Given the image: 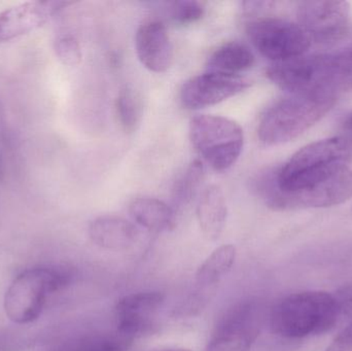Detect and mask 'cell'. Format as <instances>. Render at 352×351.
Segmentation results:
<instances>
[{
	"label": "cell",
	"mask_w": 352,
	"mask_h": 351,
	"mask_svg": "<svg viewBox=\"0 0 352 351\" xmlns=\"http://www.w3.org/2000/svg\"><path fill=\"white\" fill-rule=\"evenodd\" d=\"M349 163H334L278 181L275 170H265L252 179V189L276 212L326 208L352 198V169Z\"/></svg>",
	"instance_id": "1"
},
{
	"label": "cell",
	"mask_w": 352,
	"mask_h": 351,
	"mask_svg": "<svg viewBox=\"0 0 352 351\" xmlns=\"http://www.w3.org/2000/svg\"><path fill=\"white\" fill-rule=\"evenodd\" d=\"M341 317L334 295L320 291L295 293L279 301L270 315L273 333L302 339L330 331Z\"/></svg>",
	"instance_id": "2"
},
{
	"label": "cell",
	"mask_w": 352,
	"mask_h": 351,
	"mask_svg": "<svg viewBox=\"0 0 352 351\" xmlns=\"http://www.w3.org/2000/svg\"><path fill=\"white\" fill-rule=\"evenodd\" d=\"M336 101L333 94L291 95L276 101L261 117V142L276 146L296 139L322 120Z\"/></svg>",
	"instance_id": "3"
},
{
	"label": "cell",
	"mask_w": 352,
	"mask_h": 351,
	"mask_svg": "<svg viewBox=\"0 0 352 351\" xmlns=\"http://www.w3.org/2000/svg\"><path fill=\"white\" fill-rule=\"evenodd\" d=\"M69 272L59 268L38 267L26 270L8 286L3 308L12 323L27 325L36 321L52 295L70 284Z\"/></svg>",
	"instance_id": "4"
},
{
	"label": "cell",
	"mask_w": 352,
	"mask_h": 351,
	"mask_svg": "<svg viewBox=\"0 0 352 351\" xmlns=\"http://www.w3.org/2000/svg\"><path fill=\"white\" fill-rule=\"evenodd\" d=\"M188 135L199 156L219 172L235 165L243 150V130L233 120L221 115L192 117Z\"/></svg>",
	"instance_id": "5"
},
{
	"label": "cell",
	"mask_w": 352,
	"mask_h": 351,
	"mask_svg": "<svg viewBox=\"0 0 352 351\" xmlns=\"http://www.w3.org/2000/svg\"><path fill=\"white\" fill-rule=\"evenodd\" d=\"M246 33L261 55L273 63L301 57L311 45L308 35L299 24L279 18H260L250 21Z\"/></svg>",
	"instance_id": "6"
},
{
	"label": "cell",
	"mask_w": 352,
	"mask_h": 351,
	"mask_svg": "<svg viewBox=\"0 0 352 351\" xmlns=\"http://www.w3.org/2000/svg\"><path fill=\"white\" fill-rule=\"evenodd\" d=\"M263 315L256 302L234 307L221 319L205 351H248L262 330Z\"/></svg>",
	"instance_id": "7"
},
{
	"label": "cell",
	"mask_w": 352,
	"mask_h": 351,
	"mask_svg": "<svg viewBox=\"0 0 352 351\" xmlns=\"http://www.w3.org/2000/svg\"><path fill=\"white\" fill-rule=\"evenodd\" d=\"M297 16L311 43H333L349 30L351 5L346 1H304L298 6Z\"/></svg>",
	"instance_id": "8"
},
{
	"label": "cell",
	"mask_w": 352,
	"mask_h": 351,
	"mask_svg": "<svg viewBox=\"0 0 352 351\" xmlns=\"http://www.w3.org/2000/svg\"><path fill=\"white\" fill-rule=\"evenodd\" d=\"M250 86L241 76L207 71L190 78L180 89V102L188 109H200L219 104Z\"/></svg>",
	"instance_id": "9"
},
{
	"label": "cell",
	"mask_w": 352,
	"mask_h": 351,
	"mask_svg": "<svg viewBox=\"0 0 352 351\" xmlns=\"http://www.w3.org/2000/svg\"><path fill=\"white\" fill-rule=\"evenodd\" d=\"M351 159V146L343 136L327 138L298 150L281 168L275 170V177L278 181H287L301 173L334 163H349Z\"/></svg>",
	"instance_id": "10"
},
{
	"label": "cell",
	"mask_w": 352,
	"mask_h": 351,
	"mask_svg": "<svg viewBox=\"0 0 352 351\" xmlns=\"http://www.w3.org/2000/svg\"><path fill=\"white\" fill-rule=\"evenodd\" d=\"M164 302L165 295L160 292L135 293L123 297L115 308L118 333L132 341L148 333Z\"/></svg>",
	"instance_id": "11"
},
{
	"label": "cell",
	"mask_w": 352,
	"mask_h": 351,
	"mask_svg": "<svg viewBox=\"0 0 352 351\" xmlns=\"http://www.w3.org/2000/svg\"><path fill=\"white\" fill-rule=\"evenodd\" d=\"M72 4L68 1H28L0 12V45L43 27L50 19Z\"/></svg>",
	"instance_id": "12"
},
{
	"label": "cell",
	"mask_w": 352,
	"mask_h": 351,
	"mask_svg": "<svg viewBox=\"0 0 352 351\" xmlns=\"http://www.w3.org/2000/svg\"><path fill=\"white\" fill-rule=\"evenodd\" d=\"M135 49L140 63L150 71L163 73L173 64V43L160 21H146L140 25L136 32Z\"/></svg>",
	"instance_id": "13"
},
{
	"label": "cell",
	"mask_w": 352,
	"mask_h": 351,
	"mask_svg": "<svg viewBox=\"0 0 352 351\" xmlns=\"http://www.w3.org/2000/svg\"><path fill=\"white\" fill-rule=\"evenodd\" d=\"M89 236L97 247L118 251L134 245L138 232L132 223L121 216H101L91 222Z\"/></svg>",
	"instance_id": "14"
},
{
	"label": "cell",
	"mask_w": 352,
	"mask_h": 351,
	"mask_svg": "<svg viewBox=\"0 0 352 351\" xmlns=\"http://www.w3.org/2000/svg\"><path fill=\"white\" fill-rule=\"evenodd\" d=\"M228 206L219 185H211L201 192L197 204V218L205 238L217 241L225 230Z\"/></svg>",
	"instance_id": "15"
},
{
	"label": "cell",
	"mask_w": 352,
	"mask_h": 351,
	"mask_svg": "<svg viewBox=\"0 0 352 351\" xmlns=\"http://www.w3.org/2000/svg\"><path fill=\"white\" fill-rule=\"evenodd\" d=\"M129 214L136 224L151 232L170 231L175 226V210L156 198L134 199L130 203Z\"/></svg>",
	"instance_id": "16"
},
{
	"label": "cell",
	"mask_w": 352,
	"mask_h": 351,
	"mask_svg": "<svg viewBox=\"0 0 352 351\" xmlns=\"http://www.w3.org/2000/svg\"><path fill=\"white\" fill-rule=\"evenodd\" d=\"M254 64V56L250 47L238 41H230L217 47L207 61L208 71L239 76L250 69Z\"/></svg>",
	"instance_id": "17"
},
{
	"label": "cell",
	"mask_w": 352,
	"mask_h": 351,
	"mask_svg": "<svg viewBox=\"0 0 352 351\" xmlns=\"http://www.w3.org/2000/svg\"><path fill=\"white\" fill-rule=\"evenodd\" d=\"M236 256L237 251L234 245H223L217 247L197 270V284L201 288H208L219 284L221 278L231 271L235 264Z\"/></svg>",
	"instance_id": "18"
},
{
	"label": "cell",
	"mask_w": 352,
	"mask_h": 351,
	"mask_svg": "<svg viewBox=\"0 0 352 351\" xmlns=\"http://www.w3.org/2000/svg\"><path fill=\"white\" fill-rule=\"evenodd\" d=\"M132 340L121 334H90L63 342L52 351H126Z\"/></svg>",
	"instance_id": "19"
},
{
	"label": "cell",
	"mask_w": 352,
	"mask_h": 351,
	"mask_svg": "<svg viewBox=\"0 0 352 351\" xmlns=\"http://www.w3.org/2000/svg\"><path fill=\"white\" fill-rule=\"evenodd\" d=\"M327 73L331 90L352 92V43L336 53L326 54Z\"/></svg>",
	"instance_id": "20"
},
{
	"label": "cell",
	"mask_w": 352,
	"mask_h": 351,
	"mask_svg": "<svg viewBox=\"0 0 352 351\" xmlns=\"http://www.w3.org/2000/svg\"><path fill=\"white\" fill-rule=\"evenodd\" d=\"M205 177L203 163L192 161L177 177L173 189V202L176 208L188 205L199 192Z\"/></svg>",
	"instance_id": "21"
},
{
	"label": "cell",
	"mask_w": 352,
	"mask_h": 351,
	"mask_svg": "<svg viewBox=\"0 0 352 351\" xmlns=\"http://www.w3.org/2000/svg\"><path fill=\"white\" fill-rule=\"evenodd\" d=\"M116 109L122 129L126 133L136 131L142 117V104L140 96L132 89L125 87L118 95Z\"/></svg>",
	"instance_id": "22"
},
{
	"label": "cell",
	"mask_w": 352,
	"mask_h": 351,
	"mask_svg": "<svg viewBox=\"0 0 352 351\" xmlns=\"http://www.w3.org/2000/svg\"><path fill=\"white\" fill-rule=\"evenodd\" d=\"M54 51L64 65L78 66L82 62V52L80 41L70 33H64L55 39Z\"/></svg>",
	"instance_id": "23"
},
{
	"label": "cell",
	"mask_w": 352,
	"mask_h": 351,
	"mask_svg": "<svg viewBox=\"0 0 352 351\" xmlns=\"http://www.w3.org/2000/svg\"><path fill=\"white\" fill-rule=\"evenodd\" d=\"M205 14L203 2L197 0H182L173 4V21L180 25H190L198 22Z\"/></svg>",
	"instance_id": "24"
},
{
	"label": "cell",
	"mask_w": 352,
	"mask_h": 351,
	"mask_svg": "<svg viewBox=\"0 0 352 351\" xmlns=\"http://www.w3.org/2000/svg\"><path fill=\"white\" fill-rule=\"evenodd\" d=\"M324 351H352V319Z\"/></svg>",
	"instance_id": "25"
},
{
	"label": "cell",
	"mask_w": 352,
	"mask_h": 351,
	"mask_svg": "<svg viewBox=\"0 0 352 351\" xmlns=\"http://www.w3.org/2000/svg\"><path fill=\"white\" fill-rule=\"evenodd\" d=\"M340 309L341 317L346 315L352 319V286H346L334 295Z\"/></svg>",
	"instance_id": "26"
},
{
	"label": "cell",
	"mask_w": 352,
	"mask_h": 351,
	"mask_svg": "<svg viewBox=\"0 0 352 351\" xmlns=\"http://www.w3.org/2000/svg\"><path fill=\"white\" fill-rule=\"evenodd\" d=\"M343 134L341 136L349 141L352 148V113L345 119L342 124Z\"/></svg>",
	"instance_id": "27"
},
{
	"label": "cell",
	"mask_w": 352,
	"mask_h": 351,
	"mask_svg": "<svg viewBox=\"0 0 352 351\" xmlns=\"http://www.w3.org/2000/svg\"><path fill=\"white\" fill-rule=\"evenodd\" d=\"M162 351H192L190 350H186V348H173V350H166Z\"/></svg>",
	"instance_id": "28"
},
{
	"label": "cell",
	"mask_w": 352,
	"mask_h": 351,
	"mask_svg": "<svg viewBox=\"0 0 352 351\" xmlns=\"http://www.w3.org/2000/svg\"><path fill=\"white\" fill-rule=\"evenodd\" d=\"M0 173H1V162H0Z\"/></svg>",
	"instance_id": "29"
}]
</instances>
